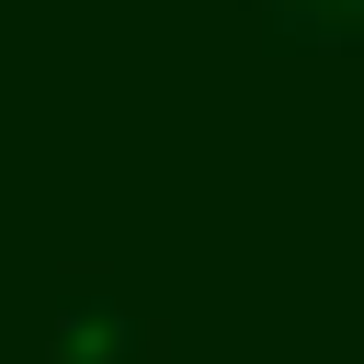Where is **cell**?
Here are the masks:
<instances>
[{"label": "cell", "instance_id": "6da1fadb", "mask_svg": "<svg viewBox=\"0 0 364 364\" xmlns=\"http://www.w3.org/2000/svg\"><path fill=\"white\" fill-rule=\"evenodd\" d=\"M148 353V307L125 296V284H68L57 296V330H46V364H136Z\"/></svg>", "mask_w": 364, "mask_h": 364}, {"label": "cell", "instance_id": "7a4b0ae2", "mask_svg": "<svg viewBox=\"0 0 364 364\" xmlns=\"http://www.w3.org/2000/svg\"><path fill=\"white\" fill-rule=\"evenodd\" d=\"M262 34L307 46V57H353L364 46V0H262Z\"/></svg>", "mask_w": 364, "mask_h": 364}]
</instances>
